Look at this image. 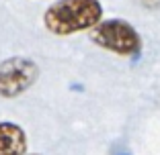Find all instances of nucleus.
<instances>
[{"instance_id": "1", "label": "nucleus", "mask_w": 160, "mask_h": 155, "mask_svg": "<svg viewBox=\"0 0 160 155\" xmlns=\"http://www.w3.org/2000/svg\"><path fill=\"white\" fill-rule=\"evenodd\" d=\"M103 19V6L99 0H58L43 14V25L52 35H68L90 31Z\"/></svg>"}, {"instance_id": "2", "label": "nucleus", "mask_w": 160, "mask_h": 155, "mask_svg": "<svg viewBox=\"0 0 160 155\" xmlns=\"http://www.w3.org/2000/svg\"><path fill=\"white\" fill-rule=\"evenodd\" d=\"M88 37L94 45L121 57H138L142 51L140 33L123 19L101 21L94 29H90Z\"/></svg>"}, {"instance_id": "3", "label": "nucleus", "mask_w": 160, "mask_h": 155, "mask_svg": "<svg viewBox=\"0 0 160 155\" xmlns=\"http://www.w3.org/2000/svg\"><path fill=\"white\" fill-rule=\"evenodd\" d=\"M39 78V66L29 57H8L0 63V96L17 98Z\"/></svg>"}, {"instance_id": "4", "label": "nucleus", "mask_w": 160, "mask_h": 155, "mask_svg": "<svg viewBox=\"0 0 160 155\" xmlns=\"http://www.w3.org/2000/svg\"><path fill=\"white\" fill-rule=\"evenodd\" d=\"M0 155H27V135L14 122H0Z\"/></svg>"}, {"instance_id": "5", "label": "nucleus", "mask_w": 160, "mask_h": 155, "mask_svg": "<svg viewBox=\"0 0 160 155\" xmlns=\"http://www.w3.org/2000/svg\"><path fill=\"white\" fill-rule=\"evenodd\" d=\"M142 6H146V8H158L160 6V0H138Z\"/></svg>"}, {"instance_id": "6", "label": "nucleus", "mask_w": 160, "mask_h": 155, "mask_svg": "<svg viewBox=\"0 0 160 155\" xmlns=\"http://www.w3.org/2000/svg\"><path fill=\"white\" fill-rule=\"evenodd\" d=\"M123 155H127V153H123Z\"/></svg>"}]
</instances>
